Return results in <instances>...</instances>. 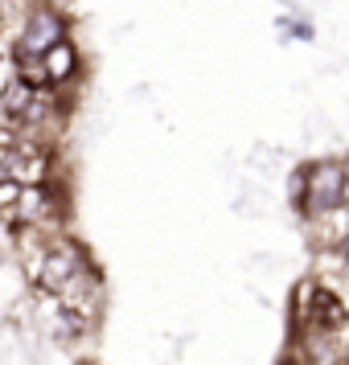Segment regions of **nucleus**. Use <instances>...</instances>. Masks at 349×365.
Here are the masks:
<instances>
[{
  "label": "nucleus",
  "mask_w": 349,
  "mask_h": 365,
  "mask_svg": "<svg viewBox=\"0 0 349 365\" xmlns=\"http://www.w3.org/2000/svg\"><path fill=\"white\" fill-rule=\"evenodd\" d=\"M337 250L349 259V205L341 210V234H337Z\"/></svg>",
  "instance_id": "nucleus-5"
},
{
  "label": "nucleus",
  "mask_w": 349,
  "mask_h": 365,
  "mask_svg": "<svg viewBox=\"0 0 349 365\" xmlns=\"http://www.w3.org/2000/svg\"><path fill=\"white\" fill-rule=\"evenodd\" d=\"M74 74H79V50L70 46V37L62 46H54L46 58H41V86H66L74 83Z\"/></svg>",
  "instance_id": "nucleus-4"
},
{
  "label": "nucleus",
  "mask_w": 349,
  "mask_h": 365,
  "mask_svg": "<svg viewBox=\"0 0 349 365\" xmlns=\"http://www.w3.org/2000/svg\"><path fill=\"white\" fill-rule=\"evenodd\" d=\"M337 365H349V353H345V357H341V361H337Z\"/></svg>",
  "instance_id": "nucleus-7"
},
{
  "label": "nucleus",
  "mask_w": 349,
  "mask_h": 365,
  "mask_svg": "<svg viewBox=\"0 0 349 365\" xmlns=\"http://www.w3.org/2000/svg\"><path fill=\"white\" fill-rule=\"evenodd\" d=\"M345 177H349V160H345Z\"/></svg>",
  "instance_id": "nucleus-8"
},
{
  "label": "nucleus",
  "mask_w": 349,
  "mask_h": 365,
  "mask_svg": "<svg viewBox=\"0 0 349 365\" xmlns=\"http://www.w3.org/2000/svg\"><path fill=\"white\" fill-rule=\"evenodd\" d=\"M280 365H313V361H308V353H304V349H292V353H288Z\"/></svg>",
  "instance_id": "nucleus-6"
},
{
  "label": "nucleus",
  "mask_w": 349,
  "mask_h": 365,
  "mask_svg": "<svg viewBox=\"0 0 349 365\" xmlns=\"http://www.w3.org/2000/svg\"><path fill=\"white\" fill-rule=\"evenodd\" d=\"M300 214L308 222H329L333 214H341L349 205V177H345V160H316L304 168V189H300Z\"/></svg>",
  "instance_id": "nucleus-1"
},
{
  "label": "nucleus",
  "mask_w": 349,
  "mask_h": 365,
  "mask_svg": "<svg viewBox=\"0 0 349 365\" xmlns=\"http://www.w3.org/2000/svg\"><path fill=\"white\" fill-rule=\"evenodd\" d=\"M349 304L329 283L304 279L296 292V336H333L337 329H345Z\"/></svg>",
  "instance_id": "nucleus-2"
},
{
  "label": "nucleus",
  "mask_w": 349,
  "mask_h": 365,
  "mask_svg": "<svg viewBox=\"0 0 349 365\" xmlns=\"http://www.w3.org/2000/svg\"><path fill=\"white\" fill-rule=\"evenodd\" d=\"M62 41H66V17L54 4H34L17 34V62L21 66H34V62H41Z\"/></svg>",
  "instance_id": "nucleus-3"
}]
</instances>
